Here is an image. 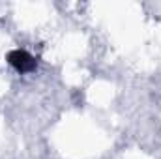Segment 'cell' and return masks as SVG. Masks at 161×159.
I'll return each instance as SVG.
<instances>
[{
	"label": "cell",
	"mask_w": 161,
	"mask_h": 159,
	"mask_svg": "<svg viewBox=\"0 0 161 159\" xmlns=\"http://www.w3.org/2000/svg\"><path fill=\"white\" fill-rule=\"evenodd\" d=\"M8 64L13 66L19 73H30V71H34L36 66H38L36 58H34L30 52L23 51V49L9 51V52H8Z\"/></svg>",
	"instance_id": "cell-1"
}]
</instances>
